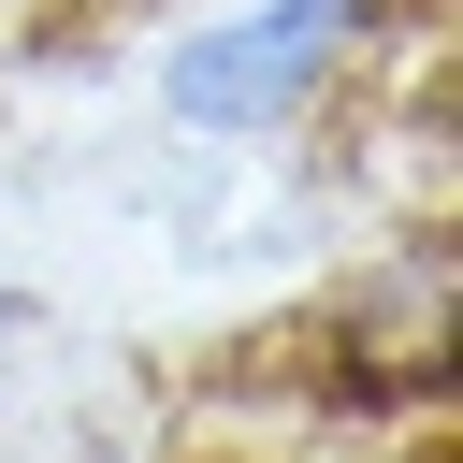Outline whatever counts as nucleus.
Segmentation results:
<instances>
[{
	"label": "nucleus",
	"instance_id": "f257e3e1",
	"mask_svg": "<svg viewBox=\"0 0 463 463\" xmlns=\"http://www.w3.org/2000/svg\"><path fill=\"white\" fill-rule=\"evenodd\" d=\"M333 29H347V0H289V14L232 29V43H188V58H174V101H188V116H260V101H289V87L318 72Z\"/></svg>",
	"mask_w": 463,
	"mask_h": 463
}]
</instances>
